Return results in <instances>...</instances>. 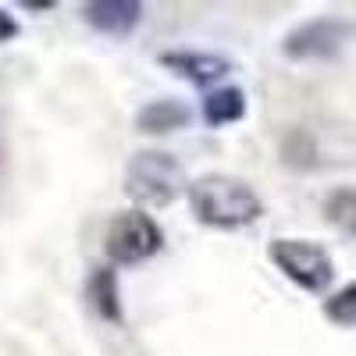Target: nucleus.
Here are the masks:
<instances>
[{"label":"nucleus","mask_w":356,"mask_h":356,"mask_svg":"<svg viewBox=\"0 0 356 356\" xmlns=\"http://www.w3.org/2000/svg\"><path fill=\"white\" fill-rule=\"evenodd\" d=\"M186 196H189L193 218L218 232L246 228V225L260 221V214H264V203L253 193V186L235 175H225V171H207V175L193 178Z\"/></svg>","instance_id":"1"},{"label":"nucleus","mask_w":356,"mask_h":356,"mask_svg":"<svg viewBox=\"0 0 356 356\" xmlns=\"http://www.w3.org/2000/svg\"><path fill=\"white\" fill-rule=\"evenodd\" d=\"M189 186L182 178V164L164 150H139L125 168V193L139 207H168Z\"/></svg>","instance_id":"2"},{"label":"nucleus","mask_w":356,"mask_h":356,"mask_svg":"<svg viewBox=\"0 0 356 356\" xmlns=\"http://www.w3.org/2000/svg\"><path fill=\"white\" fill-rule=\"evenodd\" d=\"M267 257L303 292H324L335 278V264H332L328 250L310 243V239H275L267 246Z\"/></svg>","instance_id":"3"},{"label":"nucleus","mask_w":356,"mask_h":356,"mask_svg":"<svg viewBox=\"0 0 356 356\" xmlns=\"http://www.w3.org/2000/svg\"><path fill=\"white\" fill-rule=\"evenodd\" d=\"M164 246V232L161 225L150 218V214H143V211H129V214H118L111 225H107V239H104V250L114 264H143V260H150L157 257Z\"/></svg>","instance_id":"4"},{"label":"nucleus","mask_w":356,"mask_h":356,"mask_svg":"<svg viewBox=\"0 0 356 356\" xmlns=\"http://www.w3.org/2000/svg\"><path fill=\"white\" fill-rule=\"evenodd\" d=\"M349 36V22L342 18H310L296 25L282 40V54L289 61H332Z\"/></svg>","instance_id":"5"},{"label":"nucleus","mask_w":356,"mask_h":356,"mask_svg":"<svg viewBox=\"0 0 356 356\" xmlns=\"http://www.w3.org/2000/svg\"><path fill=\"white\" fill-rule=\"evenodd\" d=\"M161 65L171 75H178V79H189L200 89H207V86H214V82L232 75V61H228V57L207 54V50H164Z\"/></svg>","instance_id":"6"},{"label":"nucleus","mask_w":356,"mask_h":356,"mask_svg":"<svg viewBox=\"0 0 356 356\" xmlns=\"http://www.w3.org/2000/svg\"><path fill=\"white\" fill-rule=\"evenodd\" d=\"M82 18L100 36H129L143 22V4L139 0H89Z\"/></svg>","instance_id":"7"},{"label":"nucleus","mask_w":356,"mask_h":356,"mask_svg":"<svg viewBox=\"0 0 356 356\" xmlns=\"http://www.w3.org/2000/svg\"><path fill=\"white\" fill-rule=\"evenodd\" d=\"M189 122H193V111L175 97L150 100L136 111V129L143 136H171L178 129H189Z\"/></svg>","instance_id":"8"},{"label":"nucleus","mask_w":356,"mask_h":356,"mask_svg":"<svg viewBox=\"0 0 356 356\" xmlns=\"http://www.w3.org/2000/svg\"><path fill=\"white\" fill-rule=\"evenodd\" d=\"M86 300H89V310H93L100 321H107V324L125 321V314H122V285H118V271L111 264L93 267V275H89V282H86Z\"/></svg>","instance_id":"9"},{"label":"nucleus","mask_w":356,"mask_h":356,"mask_svg":"<svg viewBox=\"0 0 356 356\" xmlns=\"http://www.w3.org/2000/svg\"><path fill=\"white\" fill-rule=\"evenodd\" d=\"M200 118H203L211 129L243 122V118H246V93H243V89H235V86H218L214 93L203 97Z\"/></svg>","instance_id":"10"},{"label":"nucleus","mask_w":356,"mask_h":356,"mask_svg":"<svg viewBox=\"0 0 356 356\" xmlns=\"http://www.w3.org/2000/svg\"><path fill=\"white\" fill-rule=\"evenodd\" d=\"M324 218H328L339 232L356 235V189H335L324 200Z\"/></svg>","instance_id":"11"},{"label":"nucleus","mask_w":356,"mask_h":356,"mask_svg":"<svg viewBox=\"0 0 356 356\" xmlns=\"http://www.w3.org/2000/svg\"><path fill=\"white\" fill-rule=\"evenodd\" d=\"M324 317L339 328H356V282L342 285L339 292H332L328 300H324Z\"/></svg>","instance_id":"12"},{"label":"nucleus","mask_w":356,"mask_h":356,"mask_svg":"<svg viewBox=\"0 0 356 356\" xmlns=\"http://www.w3.org/2000/svg\"><path fill=\"white\" fill-rule=\"evenodd\" d=\"M18 33H22V29H18L15 15H8L4 8H0V43H8V40H15Z\"/></svg>","instance_id":"13"},{"label":"nucleus","mask_w":356,"mask_h":356,"mask_svg":"<svg viewBox=\"0 0 356 356\" xmlns=\"http://www.w3.org/2000/svg\"><path fill=\"white\" fill-rule=\"evenodd\" d=\"M22 8H25V11H50V8H54V0H25Z\"/></svg>","instance_id":"14"}]
</instances>
